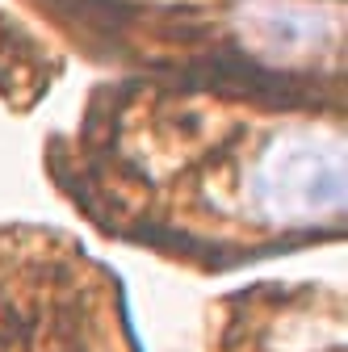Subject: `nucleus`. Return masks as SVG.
I'll return each mask as SVG.
<instances>
[]
</instances>
